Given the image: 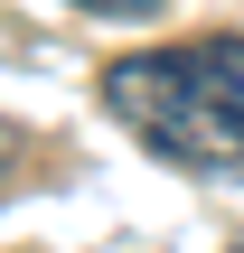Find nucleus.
Wrapping results in <instances>:
<instances>
[{
    "mask_svg": "<svg viewBox=\"0 0 244 253\" xmlns=\"http://www.w3.org/2000/svg\"><path fill=\"white\" fill-rule=\"evenodd\" d=\"M103 103L150 160H169L188 178H244V38L235 28L103 66Z\"/></svg>",
    "mask_w": 244,
    "mask_h": 253,
    "instance_id": "f257e3e1",
    "label": "nucleus"
},
{
    "mask_svg": "<svg viewBox=\"0 0 244 253\" xmlns=\"http://www.w3.org/2000/svg\"><path fill=\"white\" fill-rule=\"evenodd\" d=\"M235 253H244V235H235Z\"/></svg>",
    "mask_w": 244,
    "mask_h": 253,
    "instance_id": "20e7f679",
    "label": "nucleus"
},
{
    "mask_svg": "<svg viewBox=\"0 0 244 253\" xmlns=\"http://www.w3.org/2000/svg\"><path fill=\"white\" fill-rule=\"evenodd\" d=\"M75 9H94V19H141V9H160V0H75Z\"/></svg>",
    "mask_w": 244,
    "mask_h": 253,
    "instance_id": "f03ea898",
    "label": "nucleus"
},
{
    "mask_svg": "<svg viewBox=\"0 0 244 253\" xmlns=\"http://www.w3.org/2000/svg\"><path fill=\"white\" fill-rule=\"evenodd\" d=\"M9 150H19V131H9V122H0V169H9Z\"/></svg>",
    "mask_w": 244,
    "mask_h": 253,
    "instance_id": "7ed1b4c3",
    "label": "nucleus"
}]
</instances>
